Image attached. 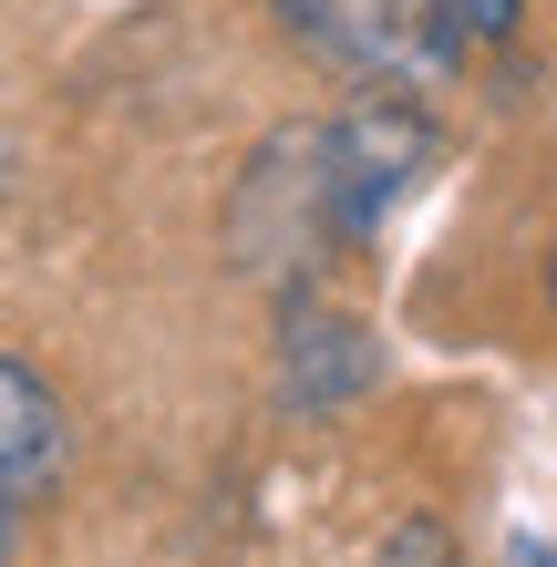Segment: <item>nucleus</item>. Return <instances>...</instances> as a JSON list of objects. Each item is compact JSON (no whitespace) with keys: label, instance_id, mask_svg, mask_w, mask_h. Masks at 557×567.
<instances>
[{"label":"nucleus","instance_id":"9","mask_svg":"<svg viewBox=\"0 0 557 567\" xmlns=\"http://www.w3.org/2000/svg\"><path fill=\"white\" fill-rule=\"evenodd\" d=\"M547 299H557V238H547Z\"/></svg>","mask_w":557,"mask_h":567},{"label":"nucleus","instance_id":"2","mask_svg":"<svg viewBox=\"0 0 557 567\" xmlns=\"http://www.w3.org/2000/svg\"><path fill=\"white\" fill-rule=\"evenodd\" d=\"M227 248H238V269L300 289V269L331 238V165H320V124H300V135H269L248 155L238 196H227Z\"/></svg>","mask_w":557,"mask_h":567},{"label":"nucleus","instance_id":"6","mask_svg":"<svg viewBox=\"0 0 557 567\" xmlns=\"http://www.w3.org/2000/svg\"><path fill=\"white\" fill-rule=\"evenodd\" d=\"M516 11L527 0H444V31H454V52H496L516 42Z\"/></svg>","mask_w":557,"mask_h":567},{"label":"nucleus","instance_id":"3","mask_svg":"<svg viewBox=\"0 0 557 567\" xmlns=\"http://www.w3.org/2000/svg\"><path fill=\"white\" fill-rule=\"evenodd\" d=\"M269 11L310 62L351 83H423L434 62H454L444 0H269Z\"/></svg>","mask_w":557,"mask_h":567},{"label":"nucleus","instance_id":"7","mask_svg":"<svg viewBox=\"0 0 557 567\" xmlns=\"http://www.w3.org/2000/svg\"><path fill=\"white\" fill-rule=\"evenodd\" d=\"M372 567H465V557H454V537H444L434 516H403V526L372 547Z\"/></svg>","mask_w":557,"mask_h":567},{"label":"nucleus","instance_id":"8","mask_svg":"<svg viewBox=\"0 0 557 567\" xmlns=\"http://www.w3.org/2000/svg\"><path fill=\"white\" fill-rule=\"evenodd\" d=\"M516 567H557V537H547V547L527 537V547H516Z\"/></svg>","mask_w":557,"mask_h":567},{"label":"nucleus","instance_id":"5","mask_svg":"<svg viewBox=\"0 0 557 567\" xmlns=\"http://www.w3.org/2000/svg\"><path fill=\"white\" fill-rule=\"evenodd\" d=\"M62 485V403L31 361H0V516H42Z\"/></svg>","mask_w":557,"mask_h":567},{"label":"nucleus","instance_id":"4","mask_svg":"<svg viewBox=\"0 0 557 567\" xmlns=\"http://www.w3.org/2000/svg\"><path fill=\"white\" fill-rule=\"evenodd\" d=\"M382 382V341L310 289H279V392L300 413H341Z\"/></svg>","mask_w":557,"mask_h":567},{"label":"nucleus","instance_id":"1","mask_svg":"<svg viewBox=\"0 0 557 567\" xmlns=\"http://www.w3.org/2000/svg\"><path fill=\"white\" fill-rule=\"evenodd\" d=\"M434 155H444V135H434V114H423L403 83H372L351 114H331V124H320V165H331V238L341 248H372L382 227L403 217V196L434 176Z\"/></svg>","mask_w":557,"mask_h":567}]
</instances>
